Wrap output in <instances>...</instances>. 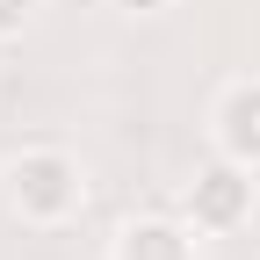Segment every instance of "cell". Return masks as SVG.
I'll use <instances>...</instances> for the list:
<instances>
[{
	"mask_svg": "<svg viewBox=\"0 0 260 260\" xmlns=\"http://www.w3.org/2000/svg\"><path fill=\"white\" fill-rule=\"evenodd\" d=\"M80 195H87V181H80V167L58 145H37V152L8 159V203L29 224H65V217L80 210Z\"/></svg>",
	"mask_w": 260,
	"mask_h": 260,
	"instance_id": "cell-1",
	"label": "cell"
},
{
	"mask_svg": "<svg viewBox=\"0 0 260 260\" xmlns=\"http://www.w3.org/2000/svg\"><path fill=\"white\" fill-rule=\"evenodd\" d=\"M246 217H253V167L217 159V167H203L188 181V224L195 232H239Z\"/></svg>",
	"mask_w": 260,
	"mask_h": 260,
	"instance_id": "cell-2",
	"label": "cell"
},
{
	"mask_svg": "<svg viewBox=\"0 0 260 260\" xmlns=\"http://www.w3.org/2000/svg\"><path fill=\"white\" fill-rule=\"evenodd\" d=\"M217 152L260 174V80H239L217 102Z\"/></svg>",
	"mask_w": 260,
	"mask_h": 260,
	"instance_id": "cell-3",
	"label": "cell"
},
{
	"mask_svg": "<svg viewBox=\"0 0 260 260\" xmlns=\"http://www.w3.org/2000/svg\"><path fill=\"white\" fill-rule=\"evenodd\" d=\"M116 260H195V232L174 217H138V224H123Z\"/></svg>",
	"mask_w": 260,
	"mask_h": 260,
	"instance_id": "cell-4",
	"label": "cell"
},
{
	"mask_svg": "<svg viewBox=\"0 0 260 260\" xmlns=\"http://www.w3.org/2000/svg\"><path fill=\"white\" fill-rule=\"evenodd\" d=\"M29 22H37V0H0V44H15Z\"/></svg>",
	"mask_w": 260,
	"mask_h": 260,
	"instance_id": "cell-5",
	"label": "cell"
},
{
	"mask_svg": "<svg viewBox=\"0 0 260 260\" xmlns=\"http://www.w3.org/2000/svg\"><path fill=\"white\" fill-rule=\"evenodd\" d=\"M116 8H130V15H159V8H174V0H116Z\"/></svg>",
	"mask_w": 260,
	"mask_h": 260,
	"instance_id": "cell-6",
	"label": "cell"
}]
</instances>
